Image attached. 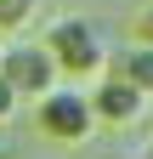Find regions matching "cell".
<instances>
[{"instance_id": "cell-1", "label": "cell", "mask_w": 153, "mask_h": 159, "mask_svg": "<svg viewBox=\"0 0 153 159\" xmlns=\"http://www.w3.org/2000/svg\"><path fill=\"white\" fill-rule=\"evenodd\" d=\"M40 46L51 51V63L63 80H85V74H108V40L97 23H85V17H57L46 29Z\"/></svg>"}, {"instance_id": "cell-2", "label": "cell", "mask_w": 153, "mask_h": 159, "mask_svg": "<svg viewBox=\"0 0 153 159\" xmlns=\"http://www.w3.org/2000/svg\"><path fill=\"white\" fill-rule=\"evenodd\" d=\"M97 131V108H91V97L80 91V85H51L46 97H40V136L46 142H85V136Z\"/></svg>"}, {"instance_id": "cell-3", "label": "cell", "mask_w": 153, "mask_h": 159, "mask_svg": "<svg viewBox=\"0 0 153 159\" xmlns=\"http://www.w3.org/2000/svg\"><path fill=\"white\" fill-rule=\"evenodd\" d=\"M0 74H6V85L23 97V102H40L51 85H63V74H57L51 51L40 40H11V46H0Z\"/></svg>"}, {"instance_id": "cell-4", "label": "cell", "mask_w": 153, "mask_h": 159, "mask_svg": "<svg viewBox=\"0 0 153 159\" xmlns=\"http://www.w3.org/2000/svg\"><path fill=\"white\" fill-rule=\"evenodd\" d=\"M91 108H97V125H136V119H147V97L136 85H125L119 74H102L97 91H85Z\"/></svg>"}, {"instance_id": "cell-5", "label": "cell", "mask_w": 153, "mask_h": 159, "mask_svg": "<svg viewBox=\"0 0 153 159\" xmlns=\"http://www.w3.org/2000/svg\"><path fill=\"white\" fill-rule=\"evenodd\" d=\"M108 74H119L125 85H136L147 102H153V46H125V51H108Z\"/></svg>"}, {"instance_id": "cell-6", "label": "cell", "mask_w": 153, "mask_h": 159, "mask_svg": "<svg viewBox=\"0 0 153 159\" xmlns=\"http://www.w3.org/2000/svg\"><path fill=\"white\" fill-rule=\"evenodd\" d=\"M40 11H46V0H0V34H23Z\"/></svg>"}, {"instance_id": "cell-7", "label": "cell", "mask_w": 153, "mask_h": 159, "mask_svg": "<svg viewBox=\"0 0 153 159\" xmlns=\"http://www.w3.org/2000/svg\"><path fill=\"white\" fill-rule=\"evenodd\" d=\"M17 102H23V97H17V91L6 85V74H0V125H6V119L17 114Z\"/></svg>"}, {"instance_id": "cell-8", "label": "cell", "mask_w": 153, "mask_h": 159, "mask_svg": "<svg viewBox=\"0 0 153 159\" xmlns=\"http://www.w3.org/2000/svg\"><path fill=\"white\" fill-rule=\"evenodd\" d=\"M136 34H142V46H153V6H142V17H136Z\"/></svg>"}]
</instances>
